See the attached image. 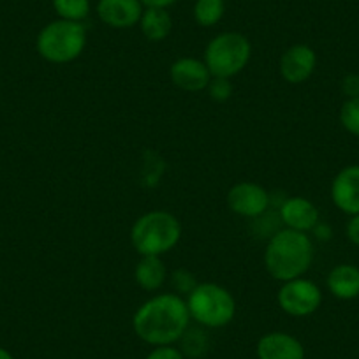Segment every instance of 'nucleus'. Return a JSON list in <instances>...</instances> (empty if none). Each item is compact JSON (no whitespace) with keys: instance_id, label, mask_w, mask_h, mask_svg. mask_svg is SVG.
Listing matches in <instances>:
<instances>
[{"instance_id":"f257e3e1","label":"nucleus","mask_w":359,"mask_h":359,"mask_svg":"<svg viewBox=\"0 0 359 359\" xmlns=\"http://www.w3.org/2000/svg\"><path fill=\"white\" fill-rule=\"evenodd\" d=\"M191 326L187 302L175 292L151 296L134 312L133 330L151 347L175 345Z\"/></svg>"},{"instance_id":"f03ea898","label":"nucleus","mask_w":359,"mask_h":359,"mask_svg":"<svg viewBox=\"0 0 359 359\" xmlns=\"http://www.w3.org/2000/svg\"><path fill=\"white\" fill-rule=\"evenodd\" d=\"M313 243L306 233L284 227L269 238L264 250V268L277 282L299 278L312 268Z\"/></svg>"},{"instance_id":"7ed1b4c3","label":"nucleus","mask_w":359,"mask_h":359,"mask_svg":"<svg viewBox=\"0 0 359 359\" xmlns=\"http://www.w3.org/2000/svg\"><path fill=\"white\" fill-rule=\"evenodd\" d=\"M182 240V222L165 210L143 213L130 227V243L140 255H158L171 252Z\"/></svg>"},{"instance_id":"20e7f679","label":"nucleus","mask_w":359,"mask_h":359,"mask_svg":"<svg viewBox=\"0 0 359 359\" xmlns=\"http://www.w3.org/2000/svg\"><path fill=\"white\" fill-rule=\"evenodd\" d=\"M191 320L206 330H217L233 323L236 317V299L233 292L215 282H203L185 298Z\"/></svg>"},{"instance_id":"39448f33","label":"nucleus","mask_w":359,"mask_h":359,"mask_svg":"<svg viewBox=\"0 0 359 359\" xmlns=\"http://www.w3.org/2000/svg\"><path fill=\"white\" fill-rule=\"evenodd\" d=\"M86 46V29L79 22L55 20L43 27L36 39L37 53L50 64H71L78 60Z\"/></svg>"},{"instance_id":"423d86ee","label":"nucleus","mask_w":359,"mask_h":359,"mask_svg":"<svg viewBox=\"0 0 359 359\" xmlns=\"http://www.w3.org/2000/svg\"><path fill=\"white\" fill-rule=\"evenodd\" d=\"M252 58V44L240 32H222L205 48L203 62L213 78H234L245 71Z\"/></svg>"},{"instance_id":"0eeeda50","label":"nucleus","mask_w":359,"mask_h":359,"mask_svg":"<svg viewBox=\"0 0 359 359\" xmlns=\"http://www.w3.org/2000/svg\"><path fill=\"white\" fill-rule=\"evenodd\" d=\"M278 306L291 317H309L319 310L323 292L316 282L309 278H292L282 282L277 294Z\"/></svg>"},{"instance_id":"6e6552de","label":"nucleus","mask_w":359,"mask_h":359,"mask_svg":"<svg viewBox=\"0 0 359 359\" xmlns=\"http://www.w3.org/2000/svg\"><path fill=\"white\" fill-rule=\"evenodd\" d=\"M269 192L255 182H238L227 192V206L236 215L257 219L269 208Z\"/></svg>"},{"instance_id":"1a4fd4ad","label":"nucleus","mask_w":359,"mask_h":359,"mask_svg":"<svg viewBox=\"0 0 359 359\" xmlns=\"http://www.w3.org/2000/svg\"><path fill=\"white\" fill-rule=\"evenodd\" d=\"M317 67V53L309 44H294L282 53L278 62L280 76L289 85H302L309 81Z\"/></svg>"},{"instance_id":"9d476101","label":"nucleus","mask_w":359,"mask_h":359,"mask_svg":"<svg viewBox=\"0 0 359 359\" xmlns=\"http://www.w3.org/2000/svg\"><path fill=\"white\" fill-rule=\"evenodd\" d=\"M169 78L176 88L194 94V92H203L208 88L213 76L203 60L194 57H182L171 64Z\"/></svg>"},{"instance_id":"9b49d317","label":"nucleus","mask_w":359,"mask_h":359,"mask_svg":"<svg viewBox=\"0 0 359 359\" xmlns=\"http://www.w3.org/2000/svg\"><path fill=\"white\" fill-rule=\"evenodd\" d=\"M144 6L141 0H99L97 16L111 29H133L140 25Z\"/></svg>"},{"instance_id":"f8f14e48","label":"nucleus","mask_w":359,"mask_h":359,"mask_svg":"<svg viewBox=\"0 0 359 359\" xmlns=\"http://www.w3.org/2000/svg\"><path fill=\"white\" fill-rule=\"evenodd\" d=\"M331 199L334 206L347 215L359 213V165L352 164L341 169L331 184Z\"/></svg>"},{"instance_id":"ddd939ff","label":"nucleus","mask_w":359,"mask_h":359,"mask_svg":"<svg viewBox=\"0 0 359 359\" xmlns=\"http://www.w3.org/2000/svg\"><path fill=\"white\" fill-rule=\"evenodd\" d=\"M255 354L257 359H305V347L292 334L271 331L259 338Z\"/></svg>"},{"instance_id":"4468645a","label":"nucleus","mask_w":359,"mask_h":359,"mask_svg":"<svg viewBox=\"0 0 359 359\" xmlns=\"http://www.w3.org/2000/svg\"><path fill=\"white\" fill-rule=\"evenodd\" d=\"M280 220L287 229L309 234L310 231L316 229V226L320 220V215L317 206L310 199L294 196V198H289L282 203Z\"/></svg>"},{"instance_id":"2eb2a0df","label":"nucleus","mask_w":359,"mask_h":359,"mask_svg":"<svg viewBox=\"0 0 359 359\" xmlns=\"http://www.w3.org/2000/svg\"><path fill=\"white\" fill-rule=\"evenodd\" d=\"M134 280L143 291L157 292L168 280V268L158 255H141L134 268Z\"/></svg>"},{"instance_id":"dca6fc26","label":"nucleus","mask_w":359,"mask_h":359,"mask_svg":"<svg viewBox=\"0 0 359 359\" xmlns=\"http://www.w3.org/2000/svg\"><path fill=\"white\" fill-rule=\"evenodd\" d=\"M327 289L338 299H354L359 296V268L354 264H338L327 275Z\"/></svg>"},{"instance_id":"f3484780","label":"nucleus","mask_w":359,"mask_h":359,"mask_svg":"<svg viewBox=\"0 0 359 359\" xmlns=\"http://www.w3.org/2000/svg\"><path fill=\"white\" fill-rule=\"evenodd\" d=\"M140 29L150 43H161L171 34L172 20L168 9L144 8L140 20Z\"/></svg>"},{"instance_id":"a211bd4d","label":"nucleus","mask_w":359,"mask_h":359,"mask_svg":"<svg viewBox=\"0 0 359 359\" xmlns=\"http://www.w3.org/2000/svg\"><path fill=\"white\" fill-rule=\"evenodd\" d=\"M226 13L224 0H196L194 20L201 27H215Z\"/></svg>"},{"instance_id":"6ab92c4d","label":"nucleus","mask_w":359,"mask_h":359,"mask_svg":"<svg viewBox=\"0 0 359 359\" xmlns=\"http://www.w3.org/2000/svg\"><path fill=\"white\" fill-rule=\"evenodd\" d=\"M51 4L58 18L67 22L83 23L90 15V0H51Z\"/></svg>"},{"instance_id":"aec40b11","label":"nucleus","mask_w":359,"mask_h":359,"mask_svg":"<svg viewBox=\"0 0 359 359\" xmlns=\"http://www.w3.org/2000/svg\"><path fill=\"white\" fill-rule=\"evenodd\" d=\"M182 345H184V355H191V358H199V355L205 354V351L208 348V338H206V333L201 330V326L196 327V330L185 331V334L182 337Z\"/></svg>"},{"instance_id":"412c9836","label":"nucleus","mask_w":359,"mask_h":359,"mask_svg":"<svg viewBox=\"0 0 359 359\" xmlns=\"http://www.w3.org/2000/svg\"><path fill=\"white\" fill-rule=\"evenodd\" d=\"M340 123L347 133L359 137V97L347 99L341 104Z\"/></svg>"},{"instance_id":"4be33fe9","label":"nucleus","mask_w":359,"mask_h":359,"mask_svg":"<svg viewBox=\"0 0 359 359\" xmlns=\"http://www.w3.org/2000/svg\"><path fill=\"white\" fill-rule=\"evenodd\" d=\"M171 285L175 289V294L189 296L192 292V289L198 285L196 282V275L191 273L189 269H175L171 275Z\"/></svg>"},{"instance_id":"5701e85b","label":"nucleus","mask_w":359,"mask_h":359,"mask_svg":"<svg viewBox=\"0 0 359 359\" xmlns=\"http://www.w3.org/2000/svg\"><path fill=\"white\" fill-rule=\"evenodd\" d=\"M208 94L213 101L226 102L233 95V83L229 78H212L208 85Z\"/></svg>"},{"instance_id":"b1692460","label":"nucleus","mask_w":359,"mask_h":359,"mask_svg":"<svg viewBox=\"0 0 359 359\" xmlns=\"http://www.w3.org/2000/svg\"><path fill=\"white\" fill-rule=\"evenodd\" d=\"M144 359H185V355L175 345H162V347L151 348Z\"/></svg>"},{"instance_id":"393cba45","label":"nucleus","mask_w":359,"mask_h":359,"mask_svg":"<svg viewBox=\"0 0 359 359\" xmlns=\"http://www.w3.org/2000/svg\"><path fill=\"white\" fill-rule=\"evenodd\" d=\"M341 92L347 99L359 97V74H347L341 79Z\"/></svg>"},{"instance_id":"a878e982","label":"nucleus","mask_w":359,"mask_h":359,"mask_svg":"<svg viewBox=\"0 0 359 359\" xmlns=\"http://www.w3.org/2000/svg\"><path fill=\"white\" fill-rule=\"evenodd\" d=\"M352 219L347 224V238L351 243L358 245L359 247V213L358 215H351Z\"/></svg>"},{"instance_id":"bb28decb","label":"nucleus","mask_w":359,"mask_h":359,"mask_svg":"<svg viewBox=\"0 0 359 359\" xmlns=\"http://www.w3.org/2000/svg\"><path fill=\"white\" fill-rule=\"evenodd\" d=\"M178 0H141V4L144 8H161V9H168L169 6L176 4Z\"/></svg>"},{"instance_id":"cd10ccee","label":"nucleus","mask_w":359,"mask_h":359,"mask_svg":"<svg viewBox=\"0 0 359 359\" xmlns=\"http://www.w3.org/2000/svg\"><path fill=\"white\" fill-rule=\"evenodd\" d=\"M0 359H15V358H13L11 352L0 347Z\"/></svg>"}]
</instances>
